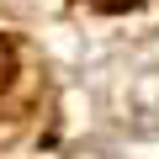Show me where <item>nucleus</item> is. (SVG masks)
I'll use <instances>...</instances> for the list:
<instances>
[{
	"instance_id": "1",
	"label": "nucleus",
	"mask_w": 159,
	"mask_h": 159,
	"mask_svg": "<svg viewBox=\"0 0 159 159\" xmlns=\"http://www.w3.org/2000/svg\"><path fill=\"white\" fill-rule=\"evenodd\" d=\"M6 80H11V43L0 37V85H6Z\"/></svg>"
},
{
	"instance_id": "2",
	"label": "nucleus",
	"mask_w": 159,
	"mask_h": 159,
	"mask_svg": "<svg viewBox=\"0 0 159 159\" xmlns=\"http://www.w3.org/2000/svg\"><path fill=\"white\" fill-rule=\"evenodd\" d=\"M96 11H127V6H138V0H90Z\"/></svg>"
}]
</instances>
